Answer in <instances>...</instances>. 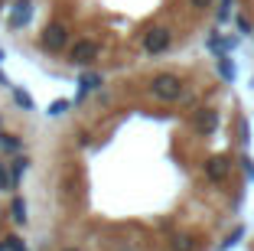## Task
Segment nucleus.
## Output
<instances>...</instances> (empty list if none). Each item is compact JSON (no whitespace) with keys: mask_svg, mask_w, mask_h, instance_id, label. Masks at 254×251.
<instances>
[{"mask_svg":"<svg viewBox=\"0 0 254 251\" xmlns=\"http://www.w3.org/2000/svg\"><path fill=\"white\" fill-rule=\"evenodd\" d=\"M150 91H153V98H160V101H176V98H183V82H180V75L160 72V75L150 79Z\"/></svg>","mask_w":254,"mask_h":251,"instance_id":"obj_1","label":"nucleus"},{"mask_svg":"<svg viewBox=\"0 0 254 251\" xmlns=\"http://www.w3.org/2000/svg\"><path fill=\"white\" fill-rule=\"evenodd\" d=\"M173 43V33L166 30V26H157V30H150L147 36H143V49L150 52V56H160V52H166Z\"/></svg>","mask_w":254,"mask_h":251,"instance_id":"obj_2","label":"nucleus"},{"mask_svg":"<svg viewBox=\"0 0 254 251\" xmlns=\"http://www.w3.org/2000/svg\"><path fill=\"white\" fill-rule=\"evenodd\" d=\"M95 56H98V43H91V39H75V46L68 49V59L75 66H91Z\"/></svg>","mask_w":254,"mask_h":251,"instance_id":"obj_3","label":"nucleus"},{"mask_svg":"<svg viewBox=\"0 0 254 251\" xmlns=\"http://www.w3.org/2000/svg\"><path fill=\"white\" fill-rule=\"evenodd\" d=\"M65 43H68V30L62 23H49L46 33H43V46L49 52H59V49H65Z\"/></svg>","mask_w":254,"mask_h":251,"instance_id":"obj_4","label":"nucleus"},{"mask_svg":"<svg viewBox=\"0 0 254 251\" xmlns=\"http://www.w3.org/2000/svg\"><path fill=\"white\" fill-rule=\"evenodd\" d=\"M33 16V3L30 0H16L13 3V13H10V30H20V26H26Z\"/></svg>","mask_w":254,"mask_h":251,"instance_id":"obj_5","label":"nucleus"},{"mask_svg":"<svg viewBox=\"0 0 254 251\" xmlns=\"http://www.w3.org/2000/svg\"><path fill=\"white\" fill-rule=\"evenodd\" d=\"M215 127H218V111L215 108L195 111V131H199V134H212Z\"/></svg>","mask_w":254,"mask_h":251,"instance_id":"obj_6","label":"nucleus"},{"mask_svg":"<svg viewBox=\"0 0 254 251\" xmlns=\"http://www.w3.org/2000/svg\"><path fill=\"white\" fill-rule=\"evenodd\" d=\"M228 170H232V163L225 160V157H212V160L205 163V176H209L212 183H222V179L228 176Z\"/></svg>","mask_w":254,"mask_h":251,"instance_id":"obj_7","label":"nucleus"},{"mask_svg":"<svg viewBox=\"0 0 254 251\" xmlns=\"http://www.w3.org/2000/svg\"><path fill=\"white\" fill-rule=\"evenodd\" d=\"M98 85H101V75H98V72L82 75V79H78V95H75V101H82V98L88 95V91H95Z\"/></svg>","mask_w":254,"mask_h":251,"instance_id":"obj_8","label":"nucleus"},{"mask_svg":"<svg viewBox=\"0 0 254 251\" xmlns=\"http://www.w3.org/2000/svg\"><path fill=\"white\" fill-rule=\"evenodd\" d=\"M218 75H222L225 82H235L238 79V69H235V62L225 56V52H218Z\"/></svg>","mask_w":254,"mask_h":251,"instance_id":"obj_9","label":"nucleus"},{"mask_svg":"<svg viewBox=\"0 0 254 251\" xmlns=\"http://www.w3.org/2000/svg\"><path fill=\"white\" fill-rule=\"evenodd\" d=\"M10 212H13V222H16V225H26V202H23L20 196H13V202H10Z\"/></svg>","mask_w":254,"mask_h":251,"instance_id":"obj_10","label":"nucleus"},{"mask_svg":"<svg viewBox=\"0 0 254 251\" xmlns=\"http://www.w3.org/2000/svg\"><path fill=\"white\" fill-rule=\"evenodd\" d=\"M26 170H30V160H26V157H16L13 167H10V176H13V189H16V183H20V176H23Z\"/></svg>","mask_w":254,"mask_h":251,"instance_id":"obj_11","label":"nucleus"},{"mask_svg":"<svg viewBox=\"0 0 254 251\" xmlns=\"http://www.w3.org/2000/svg\"><path fill=\"white\" fill-rule=\"evenodd\" d=\"M13 101L20 104L23 111H33V108H36V104H33V98L26 95V91H23V88H13Z\"/></svg>","mask_w":254,"mask_h":251,"instance_id":"obj_12","label":"nucleus"},{"mask_svg":"<svg viewBox=\"0 0 254 251\" xmlns=\"http://www.w3.org/2000/svg\"><path fill=\"white\" fill-rule=\"evenodd\" d=\"M13 189V176H10V167L7 163H0V192Z\"/></svg>","mask_w":254,"mask_h":251,"instance_id":"obj_13","label":"nucleus"},{"mask_svg":"<svg viewBox=\"0 0 254 251\" xmlns=\"http://www.w3.org/2000/svg\"><path fill=\"white\" fill-rule=\"evenodd\" d=\"M0 147L7 150V154H13V150H20V141H16L13 134H0Z\"/></svg>","mask_w":254,"mask_h":251,"instance_id":"obj_14","label":"nucleus"},{"mask_svg":"<svg viewBox=\"0 0 254 251\" xmlns=\"http://www.w3.org/2000/svg\"><path fill=\"white\" fill-rule=\"evenodd\" d=\"M232 7H235V0H222V3H218V23H225L232 16Z\"/></svg>","mask_w":254,"mask_h":251,"instance_id":"obj_15","label":"nucleus"},{"mask_svg":"<svg viewBox=\"0 0 254 251\" xmlns=\"http://www.w3.org/2000/svg\"><path fill=\"white\" fill-rule=\"evenodd\" d=\"M68 104H72V101H65V98H62V101H53V104H49V114L59 118V114H65V111H68Z\"/></svg>","mask_w":254,"mask_h":251,"instance_id":"obj_16","label":"nucleus"},{"mask_svg":"<svg viewBox=\"0 0 254 251\" xmlns=\"http://www.w3.org/2000/svg\"><path fill=\"white\" fill-rule=\"evenodd\" d=\"M7 251H26L23 238H20V235H10V238H7Z\"/></svg>","mask_w":254,"mask_h":251,"instance_id":"obj_17","label":"nucleus"},{"mask_svg":"<svg viewBox=\"0 0 254 251\" xmlns=\"http://www.w3.org/2000/svg\"><path fill=\"white\" fill-rule=\"evenodd\" d=\"M241 235H245V229H241V225H238V229H235L232 235H228V238H225V242H222V248H232V245H238V238H241Z\"/></svg>","mask_w":254,"mask_h":251,"instance_id":"obj_18","label":"nucleus"},{"mask_svg":"<svg viewBox=\"0 0 254 251\" xmlns=\"http://www.w3.org/2000/svg\"><path fill=\"white\" fill-rule=\"evenodd\" d=\"M238 131H241V144H248V141H251V127H248V121H245V118L238 121Z\"/></svg>","mask_w":254,"mask_h":251,"instance_id":"obj_19","label":"nucleus"},{"mask_svg":"<svg viewBox=\"0 0 254 251\" xmlns=\"http://www.w3.org/2000/svg\"><path fill=\"white\" fill-rule=\"evenodd\" d=\"M192 238H176V251H192Z\"/></svg>","mask_w":254,"mask_h":251,"instance_id":"obj_20","label":"nucleus"},{"mask_svg":"<svg viewBox=\"0 0 254 251\" xmlns=\"http://www.w3.org/2000/svg\"><path fill=\"white\" fill-rule=\"evenodd\" d=\"M241 167H245V173H248V179L254 183V163L248 160V157H241Z\"/></svg>","mask_w":254,"mask_h":251,"instance_id":"obj_21","label":"nucleus"},{"mask_svg":"<svg viewBox=\"0 0 254 251\" xmlns=\"http://www.w3.org/2000/svg\"><path fill=\"white\" fill-rule=\"evenodd\" d=\"M238 30H241V33H251V23H248L245 16H238Z\"/></svg>","mask_w":254,"mask_h":251,"instance_id":"obj_22","label":"nucleus"},{"mask_svg":"<svg viewBox=\"0 0 254 251\" xmlns=\"http://www.w3.org/2000/svg\"><path fill=\"white\" fill-rule=\"evenodd\" d=\"M212 0H192V7H209Z\"/></svg>","mask_w":254,"mask_h":251,"instance_id":"obj_23","label":"nucleus"},{"mask_svg":"<svg viewBox=\"0 0 254 251\" xmlns=\"http://www.w3.org/2000/svg\"><path fill=\"white\" fill-rule=\"evenodd\" d=\"M0 85H7V88H10V79H7L3 72H0Z\"/></svg>","mask_w":254,"mask_h":251,"instance_id":"obj_24","label":"nucleus"},{"mask_svg":"<svg viewBox=\"0 0 254 251\" xmlns=\"http://www.w3.org/2000/svg\"><path fill=\"white\" fill-rule=\"evenodd\" d=\"M0 251H7V242H3V245H0Z\"/></svg>","mask_w":254,"mask_h":251,"instance_id":"obj_25","label":"nucleus"},{"mask_svg":"<svg viewBox=\"0 0 254 251\" xmlns=\"http://www.w3.org/2000/svg\"><path fill=\"white\" fill-rule=\"evenodd\" d=\"M65 251H78V248H65Z\"/></svg>","mask_w":254,"mask_h":251,"instance_id":"obj_26","label":"nucleus"},{"mask_svg":"<svg viewBox=\"0 0 254 251\" xmlns=\"http://www.w3.org/2000/svg\"><path fill=\"white\" fill-rule=\"evenodd\" d=\"M0 59H3V49H0Z\"/></svg>","mask_w":254,"mask_h":251,"instance_id":"obj_27","label":"nucleus"}]
</instances>
